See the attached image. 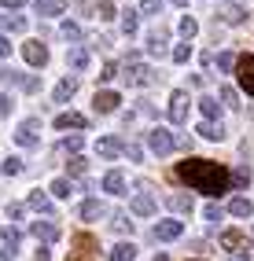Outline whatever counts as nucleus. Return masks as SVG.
Masks as SVG:
<instances>
[{"mask_svg": "<svg viewBox=\"0 0 254 261\" xmlns=\"http://www.w3.org/2000/svg\"><path fill=\"white\" fill-rule=\"evenodd\" d=\"M173 177L181 184H188L195 191H202V195H225V191L232 188V173L221 166V162H214V159H184L173 166Z\"/></svg>", "mask_w": 254, "mask_h": 261, "instance_id": "1", "label": "nucleus"}, {"mask_svg": "<svg viewBox=\"0 0 254 261\" xmlns=\"http://www.w3.org/2000/svg\"><path fill=\"white\" fill-rule=\"evenodd\" d=\"M236 77H240L243 92L254 96V56H240V59H236Z\"/></svg>", "mask_w": 254, "mask_h": 261, "instance_id": "2", "label": "nucleus"}, {"mask_svg": "<svg viewBox=\"0 0 254 261\" xmlns=\"http://www.w3.org/2000/svg\"><path fill=\"white\" fill-rule=\"evenodd\" d=\"M125 66H129V74H125V81H129V85H137V89H140V85H147V81H151V70L140 63V56H129V59H125Z\"/></svg>", "mask_w": 254, "mask_h": 261, "instance_id": "3", "label": "nucleus"}, {"mask_svg": "<svg viewBox=\"0 0 254 261\" xmlns=\"http://www.w3.org/2000/svg\"><path fill=\"white\" fill-rule=\"evenodd\" d=\"M166 114H169V121H173V125H181L184 118H188V96H184L181 89L169 96V107H166Z\"/></svg>", "mask_w": 254, "mask_h": 261, "instance_id": "4", "label": "nucleus"}, {"mask_svg": "<svg viewBox=\"0 0 254 261\" xmlns=\"http://www.w3.org/2000/svg\"><path fill=\"white\" fill-rule=\"evenodd\" d=\"M15 254H19V232L15 228H0V257L15 261Z\"/></svg>", "mask_w": 254, "mask_h": 261, "instance_id": "5", "label": "nucleus"}, {"mask_svg": "<svg viewBox=\"0 0 254 261\" xmlns=\"http://www.w3.org/2000/svg\"><path fill=\"white\" fill-rule=\"evenodd\" d=\"M147 144H151V151H155V154H169V151H173V133L151 129V133H147Z\"/></svg>", "mask_w": 254, "mask_h": 261, "instance_id": "6", "label": "nucleus"}, {"mask_svg": "<svg viewBox=\"0 0 254 261\" xmlns=\"http://www.w3.org/2000/svg\"><path fill=\"white\" fill-rule=\"evenodd\" d=\"M22 59H26L30 66H44V63H48V48H44L41 41H26V44H22Z\"/></svg>", "mask_w": 254, "mask_h": 261, "instance_id": "7", "label": "nucleus"}, {"mask_svg": "<svg viewBox=\"0 0 254 261\" xmlns=\"http://www.w3.org/2000/svg\"><path fill=\"white\" fill-rule=\"evenodd\" d=\"M30 236H37V239H44V243H56V239H59V224H56V221H33V224H30Z\"/></svg>", "mask_w": 254, "mask_h": 261, "instance_id": "8", "label": "nucleus"}, {"mask_svg": "<svg viewBox=\"0 0 254 261\" xmlns=\"http://www.w3.org/2000/svg\"><path fill=\"white\" fill-rule=\"evenodd\" d=\"M78 214H81V221H99V217H107V206L96 202V199H85L78 206Z\"/></svg>", "mask_w": 254, "mask_h": 261, "instance_id": "9", "label": "nucleus"}, {"mask_svg": "<svg viewBox=\"0 0 254 261\" xmlns=\"http://www.w3.org/2000/svg\"><path fill=\"white\" fill-rule=\"evenodd\" d=\"M56 129H89V118L85 114H74V111H66L56 118Z\"/></svg>", "mask_w": 254, "mask_h": 261, "instance_id": "10", "label": "nucleus"}, {"mask_svg": "<svg viewBox=\"0 0 254 261\" xmlns=\"http://www.w3.org/2000/svg\"><path fill=\"white\" fill-rule=\"evenodd\" d=\"M96 111L99 114H111V111H118V103H122V96H118V92H96Z\"/></svg>", "mask_w": 254, "mask_h": 261, "instance_id": "11", "label": "nucleus"}, {"mask_svg": "<svg viewBox=\"0 0 254 261\" xmlns=\"http://www.w3.org/2000/svg\"><path fill=\"white\" fill-rule=\"evenodd\" d=\"M78 92V77H63L59 85H56V92H52V99L56 103H66V99H70Z\"/></svg>", "mask_w": 254, "mask_h": 261, "instance_id": "12", "label": "nucleus"}, {"mask_svg": "<svg viewBox=\"0 0 254 261\" xmlns=\"http://www.w3.org/2000/svg\"><path fill=\"white\" fill-rule=\"evenodd\" d=\"M0 30H15V33H22V30H26V15L0 11Z\"/></svg>", "mask_w": 254, "mask_h": 261, "instance_id": "13", "label": "nucleus"}, {"mask_svg": "<svg viewBox=\"0 0 254 261\" xmlns=\"http://www.w3.org/2000/svg\"><path fill=\"white\" fill-rule=\"evenodd\" d=\"M96 151L104 154V159H118V154H122L125 147H122V140H114V136H104V140L96 144Z\"/></svg>", "mask_w": 254, "mask_h": 261, "instance_id": "14", "label": "nucleus"}, {"mask_svg": "<svg viewBox=\"0 0 254 261\" xmlns=\"http://www.w3.org/2000/svg\"><path fill=\"white\" fill-rule=\"evenodd\" d=\"M181 232H184L181 221H159V224H155V236H159V239H177Z\"/></svg>", "mask_w": 254, "mask_h": 261, "instance_id": "15", "label": "nucleus"}, {"mask_svg": "<svg viewBox=\"0 0 254 261\" xmlns=\"http://www.w3.org/2000/svg\"><path fill=\"white\" fill-rule=\"evenodd\" d=\"M221 247L240 254V247H247V236H243V232H236V228H228V232H221Z\"/></svg>", "mask_w": 254, "mask_h": 261, "instance_id": "16", "label": "nucleus"}, {"mask_svg": "<svg viewBox=\"0 0 254 261\" xmlns=\"http://www.w3.org/2000/svg\"><path fill=\"white\" fill-rule=\"evenodd\" d=\"M199 111H202V118H207V121H217V118H221V103H217L214 96H202V99H199Z\"/></svg>", "mask_w": 254, "mask_h": 261, "instance_id": "17", "label": "nucleus"}, {"mask_svg": "<svg viewBox=\"0 0 254 261\" xmlns=\"http://www.w3.org/2000/svg\"><path fill=\"white\" fill-rule=\"evenodd\" d=\"M104 188L111 191V195H122V191H125V173H118V169H111L107 177H104Z\"/></svg>", "mask_w": 254, "mask_h": 261, "instance_id": "18", "label": "nucleus"}, {"mask_svg": "<svg viewBox=\"0 0 254 261\" xmlns=\"http://www.w3.org/2000/svg\"><path fill=\"white\" fill-rule=\"evenodd\" d=\"M33 11H37V15H63L66 11V0H37Z\"/></svg>", "mask_w": 254, "mask_h": 261, "instance_id": "19", "label": "nucleus"}, {"mask_svg": "<svg viewBox=\"0 0 254 261\" xmlns=\"http://www.w3.org/2000/svg\"><path fill=\"white\" fill-rule=\"evenodd\" d=\"M199 136H207V140H225V125L221 121H199Z\"/></svg>", "mask_w": 254, "mask_h": 261, "instance_id": "20", "label": "nucleus"}, {"mask_svg": "<svg viewBox=\"0 0 254 261\" xmlns=\"http://www.w3.org/2000/svg\"><path fill=\"white\" fill-rule=\"evenodd\" d=\"M133 214H140V217H151V214H155V199H151L147 191H144V195H137V199H133Z\"/></svg>", "mask_w": 254, "mask_h": 261, "instance_id": "21", "label": "nucleus"}, {"mask_svg": "<svg viewBox=\"0 0 254 261\" xmlns=\"http://www.w3.org/2000/svg\"><path fill=\"white\" fill-rule=\"evenodd\" d=\"M30 210H37V214H48V210H52V199H48L44 195V191H30Z\"/></svg>", "mask_w": 254, "mask_h": 261, "instance_id": "22", "label": "nucleus"}, {"mask_svg": "<svg viewBox=\"0 0 254 261\" xmlns=\"http://www.w3.org/2000/svg\"><path fill=\"white\" fill-rule=\"evenodd\" d=\"M81 147H85V136H81V133H78V136H63V140L56 144V151H66V154H78Z\"/></svg>", "mask_w": 254, "mask_h": 261, "instance_id": "23", "label": "nucleus"}, {"mask_svg": "<svg viewBox=\"0 0 254 261\" xmlns=\"http://www.w3.org/2000/svg\"><path fill=\"white\" fill-rule=\"evenodd\" d=\"M111 261H137V247L133 243H118L111 250Z\"/></svg>", "mask_w": 254, "mask_h": 261, "instance_id": "24", "label": "nucleus"}, {"mask_svg": "<svg viewBox=\"0 0 254 261\" xmlns=\"http://www.w3.org/2000/svg\"><path fill=\"white\" fill-rule=\"evenodd\" d=\"M74 250H78V254H92V250H96V239H92L89 232H74Z\"/></svg>", "mask_w": 254, "mask_h": 261, "instance_id": "25", "label": "nucleus"}, {"mask_svg": "<svg viewBox=\"0 0 254 261\" xmlns=\"http://www.w3.org/2000/svg\"><path fill=\"white\" fill-rule=\"evenodd\" d=\"M228 214H232V217H250L254 206H250V199H232V202H228Z\"/></svg>", "mask_w": 254, "mask_h": 261, "instance_id": "26", "label": "nucleus"}, {"mask_svg": "<svg viewBox=\"0 0 254 261\" xmlns=\"http://www.w3.org/2000/svg\"><path fill=\"white\" fill-rule=\"evenodd\" d=\"M166 202H169V210H173V214H188L192 210V195H169Z\"/></svg>", "mask_w": 254, "mask_h": 261, "instance_id": "27", "label": "nucleus"}, {"mask_svg": "<svg viewBox=\"0 0 254 261\" xmlns=\"http://www.w3.org/2000/svg\"><path fill=\"white\" fill-rule=\"evenodd\" d=\"M221 19L232 22V26H240V22L247 19V11H243V8H236V4H228V8H221Z\"/></svg>", "mask_w": 254, "mask_h": 261, "instance_id": "28", "label": "nucleus"}, {"mask_svg": "<svg viewBox=\"0 0 254 261\" xmlns=\"http://www.w3.org/2000/svg\"><path fill=\"white\" fill-rule=\"evenodd\" d=\"M147 51H151V56H166V33H151V37H147Z\"/></svg>", "mask_w": 254, "mask_h": 261, "instance_id": "29", "label": "nucleus"}, {"mask_svg": "<svg viewBox=\"0 0 254 261\" xmlns=\"http://www.w3.org/2000/svg\"><path fill=\"white\" fill-rule=\"evenodd\" d=\"M89 63H92V56H89L85 48H74V51H70V66H74V70H85Z\"/></svg>", "mask_w": 254, "mask_h": 261, "instance_id": "30", "label": "nucleus"}, {"mask_svg": "<svg viewBox=\"0 0 254 261\" xmlns=\"http://www.w3.org/2000/svg\"><path fill=\"white\" fill-rule=\"evenodd\" d=\"M111 228H114V232H122V236H133V221H129L125 214H114V221H111Z\"/></svg>", "mask_w": 254, "mask_h": 261, "instance_id": "31", "label": "nucleus"}, {"mask_svg": "<svg viewBox=\"0 0 254 261\" xmlns=\"http://www.w3.org/2000/svg\"><path fill=\"white\" fill-rule=\"evenodd\" d=\"M59 33H63L66 41H81V26H78V22H63V26H59Z\"/></svg>", "mask_w": 254, "mask_h": 261, "instance_id": "32", "label": "nucleus"}, {"mask_svg": "<svg viewBox=\"0 0 254 261\" xmlns=\"http://www.w3.org/2000/svg\"><path fill=\"white\" fill-rule=\"evenodd\" d=\"M15 144H19V147H37V136L26 133V129H19V133H15Z\"/></svg>", "mask_w": 254, "mask_h": 261, "instance_id": "33", "label": "nucleus"}, {"mask_svg": "<svg viewBox=\"0 0 254 261\" xmlns=\"http://www.w3.org/2000/svg\"><path fill=\"white\" fill-rule=\"evenodd\" d=\"M122 30L129 33V37L137 33V11H122Z\"/></svg>", "mask_w": 254, "mask_h": 261, "instance_id": "34", "label": "nucleus"}, {"mask_svg": "<svg viewBox=\"0 0 254 261\" xmlns=\"http://www.w3.org/2000/svg\"><path fill=\"white\" fill-rule=\"evenodd\" d=\"M232 184H236V188H247V184H250V169H247V166H240V169L232 173Z\"/></svg>", "mask_w": 254, "mask_h": 261, "instance_id": "35", "label": "nucleus"}, {"mask_svg": "<svg viewBox=\"0 0 254 261\" xmlns=\"http://www.w3.org/2000/svg\"><path fill=\"white\" fill-rule=\"evenodd\" d=\"M236 59H240V56H232V51H221V56H217V66H221V70L228 74L232 66H236Z\"/></svg>", "mask_w": 254, "mask_h": 261, "instance_id": "36", "label": "nucleus"}, {"mask_svg": "<svg viewBox=\"0 0 254 261\" xmlns=\"http://www.w3.org/2000/svg\"><path fill=\"white\" fill-rule=\"evenodd\" d=\"M96 11H99V19H114V4H111V0H99V4H96Z\"/></svg>", "mask_w": 254, "mask_h": 261, "instance_id": "37", "label": "nucleus"}, {"mask_svg": "<svg viewBox=\"0 0 254 261\" xmlns=\"http://www.w3.org/2000/svg\"><path fill=\"white\" fill-rule=\"evenodd\" d=\"M188 59H192V48L188 44H177L173 48V63H188Z\"/></svg>", "mask_w": 254, "mask_h": 261, "instance_id": "38", "label": "nucleus"}, {"mask_svg": "<svg viewBox=\"0 0 254 261\" xmlns=\"http://www.w3.org/2000/svg\"><path fill=\"white\" fill-rule=\"evenodd\" d=\"M195 30H199L195 19H181V37H195Z\"/></svg>", "mask_w": 254, "mask_h": 261, "instance_id": "39", "label": "nucleus"}, {"mask_svg": "<svg viewBox=\"0 0 254 261\" xmlns=\"http://www.w3.org/2000/svg\"><path fill=\"white\" fill-rule=\"evenodd\" d=\"M221 103H228V107H236V103H240V96H236L232 85H225V89H221Z\"/></svg>", "mask_w": 254, "mask_h": 261, "instance_id": "40", "label": "nucleus"}, {"mask_svg": "<svg viewBox=\"0 0 254 261\" xmlns=\"http://www.w3.org/2000/svg\"><path fill=\"white\" fill-rule=\"evenodd\" d=\"M11 77H15V74H11ZM15 81H19L26 92H37V89H41V81H37V77H15Z\"/></svg>", "mask_w": 254, "mask_h": 261, "instance_id": "41", "label": "nucleus"}, {"mask_svg": "<svg viewBox=\"0 0 254 261\" xmlns=\"http://www.w3.org/2000/svg\"><path fill=\"white\" fill-rule=\"evenodd\" d=\"M4 173H8V177H15V173H22V162H19V159H4Z\"/></svg>", "mask_w": 254, "mask_h": 261, "instance_id": "42", "label": "nucleus"}, {"mask_svg": "<svg viewBox=\"0 0 254 261\" xmlns=\"http://www.w3.org/2000/svg\"><path fill=\"white\" fill-rule=\"evenodd\" d=\"M52 191H56V199H66V195H70V184H66V180H56Z\"/></svg>", "mask_w": 254, "mask_h": 261, "instance_id": "43", "label": "nucleus"}, {"mask_svg": "<svg viewBox=\"0 0 254 261\" xmlns=\"http://www.w3.org/2000/svg\"><path fill=\"white\" fill-rule=\"evenodd\" d=\"M66 169H70V177H85V159H74Z\"/></svg>", "mask_w": 254, "mask_h": 261, "instance_id": "44", "label": "nucleus"}, {"mask_svg": "<svg viewBox=\"0 0 254 261\" xmlns=\"http://www.w3.org/2000/svg\"><path fill=\"white\" fill-rule=\"evenodd\" d=\"M140 11L144 15H155L159 11V0H140Z\"/></svg>", "mask_w": 254, "mask_h": 261, "instance_id": "45", "label": "nucleus"}, {"mask_svg": "<svg viewBox=\"0 0 254 261\" xmlns=\"http://www.w3.org/2000/svg\"><path fill=\"white\" fill-rule=\"evenodd\" d=\"M114 74H118V63H107V66H104V74H99V81H111Z\"/></svg>", "mask_w": 254, "mask_h": 261, "instance_id": "46", "label": "nucleus"}, {"mask_svg": "<svg viewBox=\"0 0 254 261\" xmlns=\"http://www.w3.org/2000/svg\"><path fill=\"white\" fill-rule=\"evenodd\" d=\"M11 114V96H0V118Z\"/></svg>", "mask_w": 254, "mask_h": 261, "instance_id": "47", "label": "nucleus"}, {"mask_svg": "<svg viewBox=\"0 0 254 261\" xmlns=\"http://www.w3.org/2000/svg\"><path fill=\"white\" fill-rule=\"evenodd\" d=\"M22 210H26L22 202H11V206H8V217H22Z\"/></svg>", "mask_w": 254, "mask_h": 261, "instance_id": "48", "label": "nucleus"}, {"mask_svg": "<svg viewBox=\"0 0 254 261\" xmlns=\"http://www.w3.org/2000/svg\"><path fill=\"white\" fill-rule=\"evenodd\" d=\"M125 154H129V159H144V151H140L137 144H129V147H125Z\"/></svg>", "mask_w": 254, "mask_h": 261, "instance_id": "49", "label": "nucleus"}, {"mask_svg": "<svg viewBox=\"0 0 254 261\" xmlns=\"http://www.w3.org/2000/svg\"><path fill=\"white\" fill-rule=\"evenodd\" d=\"M8 56H11V44H8L4 37H0V59H8Z\"/></svg>", "mask_w": 254, "mask_h": 261, "instance_id": "50", "label": "nucleus"}, {"mask_svg": "<svg viewBox=\"0 0 254 261\" xmlns=\"http://www.w3.org/2000/svg\"><path fill=\"white\" fill-rule=\"evenodd\" d=\"M228 261H250V254H243V250H240V254H232Z\"/></svg>", "mask_w": 254, "mask_h": 261, "instance_id": "51", "label": "nucleus"}, {"mask_svg": "<svg viewBox=\"0 0 254 261\" xmlns=\"http://www.w3.org/2000/svg\"><path fill=\"white\" fill-rule=\"evenodd\" d=\"M4 4H8V8H19V4H26V0H4Z\"/></svg>", "mask_w": 254, "mask_h": 261, "instance_id": "52", "label": "nucleus"}, {"mask_svg": "<svg viewBox=\"0 0 254 261\" xmlns=\"http://www.w3.org/2000/svg\"><path fill=\"white\" fill-rule=\"evenodd\" d=\"M37 261H48V250H37Z\"/></svg>", "mask_w": 254, "mask_h": 261, "instance_id": "53", "label": "nucleus"}, {"mask_svg": "<svg viewBox=\"0 0 254 261\" xmlns=\"http://www.w3.org/2000/svg\"><path fill=\"white\" fill-rule=\"evenodd\" d=\"M155 261H169V257H166V254H159V257H155Z\"/></svg>", "mask_w": 254, "mask_h": 261, "instance_id": "54", "label": "nucleus"}, {"mask_svg": "<svg viewBox=\"0 0 254 261\" xmlns=\"http://www.w3.org/2000/svg\"><path fill=\"white\" fill-rule=\"evenodd\" d=\"M173 4H184V0H173Z\"/></svg>", "mask_w": 254, "mask_h": 261, "instance_id": "55", "label": "nucleus"}, {"mask_svg": "<svg viewBox=\"0 0 254 261\" xmlns=\"http://www.w3.org/2000/svg\"><path fill=\"white\" fill-rule=\"evenodd\" d=\"M70 261H81V257H70Z\"/></svg>", "mask_w": 254, "mask_h": 261, "instance_id": "56", "label": "nucleus"}]
</instances>
